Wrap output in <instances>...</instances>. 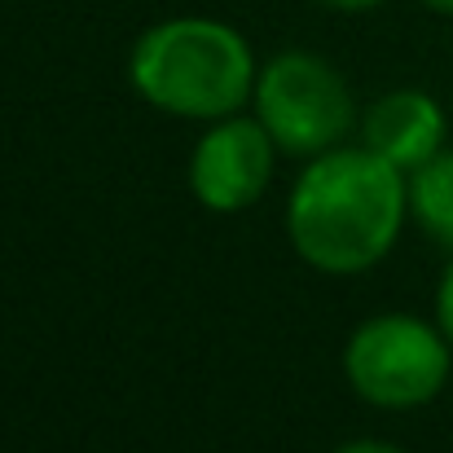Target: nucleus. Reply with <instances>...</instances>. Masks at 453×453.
<instances>
[{
    "mask_svg": "<svg viewBox=\"0 0 453 453\" xmlns=\"http://www.w3.org/2000/svg\"><path fill=\"white\" fill-rule=\"evenodd\" d=\"M334 453H405V449H396L388 441H348V445H339Z\"/></svg>",
    "mask_w": 453,
    "mask_h": 453,
    "instance_id": "9",
    "label": "nucleus"
},
{
    "mask_svg": "<svg viewBox=\"0 0 453 453\" xmlns=\"http://www.w3.org/2000/svg\"><path fill=\"white\" fill-rule=\"evenodd\" d=\"M133 88L167 115L225 119L256 93L251 44L216 18H167L150 27L128 58Z\"/></svg>",
    "mask_w": 453,
    "mask_h": 453,
    "instance_id": "2",
    "label": "nucleus"
},
{
    "mask_svg": "<svg viewBox=\"0 0 453 453\" xmlns=\"http://www.w3.org/2000/svg\"><path fill=\"white\" fill-rule=\"evenodd\" d=\"M410 216L436 242L453 247V150H441L410 172Z\"/></svg>",
    "mask_w": 453,
    "mask_h": 453,
    "instance_id": "7",
    "label": "nucleus"
},
{
    "mask_svg": "<svg viewBox=\"0 0 453 453\" xmlns=\"http://www.w3.org/2000/svg\"><path fill=\"white\" fill-rule=\"evenodd\" d=\"M449 365L453 343L445 330L410 312L361 321L343 348L348 388L379 410H418L436 401L449 383Z\"/></svg>",
    "mask_w": 453,
    "mask_h": 453,
    "instance_id": "3",
    "label": "nucleus"
},
{
    "mask_svg": "<svg viewBox=\"0 0 453 453\" xmlns=\"http://www.w3.org/2000/svg\"><path fill=\"white\" fill-rule=\"evenodd\" d=\"M423 4H427V9H436V13H449V18H453V0H423Z\"/></svg>",
    "mask_w": 453,
    "mask_h": 453,
    "instance_id": "11",
    "label": "nucleus"
},
{
    "mask_svg": "<svg viewBox=\"0 0 453 453\" xmlns=\"http://www.w3.org/2000/svg\"><path fill=\"white\" fill-rule=\"evenodd\" d=\"M317 4H326V9H343V13H357V9H374V4H383V0H317Z\"/></svg>",
    "mask_w": 453,
    "mask_h": 453,
    "instance_id": "10",
    "label": "nucleus"
},
{
    "mask_svg": "<svg viewBox=\"0 0 453 453\" xmlns=\"http://www.w3.org/2000/svg\"><path fill=\"white\" fill-rule=\"evenodd\" d=\"M251 97H256V119L269 128L278 150L303 158L334 150L357 124L348 80L326 58L303 49L269 58L256 75Z\"/></svg>",
    "mask_w": 453,
    "mask_h": 453,
    "instance_id": "4",
    "label": "nucleus"
},
{
    "mask_svg": "<svg viewBox=\"0 0 453 453\" xmlns=\"http://www.w3.org/2000/svg\"><path fill=\"white\" fill-rule=\"evenodd\" d=\"M278 142L260 119L225 115L216 119L189 158V189L207 211H242L260 203V194L273 180Z\"/></svg>",
    "mask_w": 453,
    "mask_h": 453,
    "instance_id": "5",
    "label": "nucleus"
},
{
    "mask_svg": "<svg viewBox=\"0 0 453 453\" xmlns=\"http://www.w3.org/2000/svg\"><path fill=\"white\" fill-rule=\"evenodd\" d=\"M361 137H365L361 142L365 150H374L401 172H414L445 150V111L432 93L396 88V93H383L365 111Z\"/></svg>",
    "mask_w": 453,
    "mask_h": 453,
    "instance_id": "6",
    "label": "nucleus"
},
{
    "mask_svg": "<svg viewBox=\"0 0 453 453\" xmlns=\"http://www.w3.org/2000/svg\"><path fill=\"white\" fill-rule=\"evenodd\" d=\"M410 180L365 146H334L300 172L287 203V234L303 265L348 278L374 269L401 238Z\"/></svg>",
    "mask_w": 453,
    "mask_h": 453,
    "instance_id": "1",
    "label": "nucleus"
},
{
    "mask_svg": "<svg viewBox=\"0 0 453 453\" xmlns=\"http://www.w3.org/2000/svg\"><path fill=\"white\" fill-rule=\"evenodd\" d=\"M436 326L445 330V339L453 343V260L445 269V278H441V287H436Z\"/></svg>",
    "mask_w": 453,
    "mask_h": 453,
    "instance_id": "8",
    "label": "nucleus"
}]
</instances>
